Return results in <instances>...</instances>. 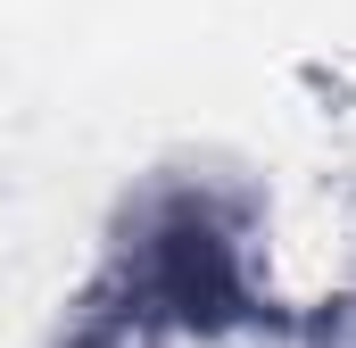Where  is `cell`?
Here are the masks:
<instances>
[{
  "label": "cell",
  "instance_id": "6da1fadb",
  "mask_svg": "<svg viewBox=\"0 0 356 348\" xmlns=\"http://www.w3.org/2000/svg\"><path fill=\"white\" fill-rule=\"evenodd\" d=\"M158 299L175 307L182 324H224L241 307V282H232V249L207 232V224H175L158 241Z\"/></svg>",
  "mask_w": 356,
  "mask_h": 348
}]
</instances>
